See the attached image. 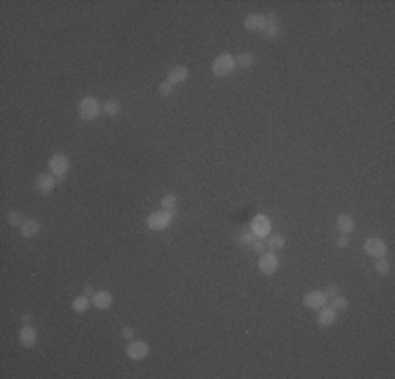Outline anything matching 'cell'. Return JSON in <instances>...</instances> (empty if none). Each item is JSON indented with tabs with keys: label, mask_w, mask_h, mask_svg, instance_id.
<instances>
[{
	"label": "cell",
	"mask_w": 395,
	"mask_h": 379,
	"mask_svg": "<svg viewBox=\"0 0 395 379\" xmlns=\"http://www.w3.org/2000/svg\"><path fill=\"white\" fill-rule=\"evenodd\" d=\"M332 307L337 312H345L347 307H349V299L343 297V295H334V297H332Z\"/></svg>",
	"instance_id": "d4e9b609"
},
{
	"label": "cell",
	"mask_w": 395,
	"mask_h": 379,
	"mask_svg": "<svg viewBox=\"0 0 395 379\" xmlns=\"http://www.w3.org/2000/svg\"><path fill=\"white\" fill-rule=\"evenodd\" d=\"M364 251H366V255H370V257H385V253H387V242L382 240V238H378V236H372V238H366V242H364Z\"/></svg>",
	"instance_id": "52a82bcc"
},
{
	"label": "cell",
	"mask_w": 395,
	"mask_h": 379,
	"mask_svg": "<svg viewBox=\"0 0 395 379\" xmlns=\"http://www.w3.org/2000/svg\"><path fill=\"white\" fill-rule=\"evenodd\" d=\"M122 337L130 341V339H133V337H135V331H133V329H130V327H122Z\"/></svg>",
	"instance_id": "d6a6232c"
},
{
	"label": "cell",
	"mask_w": 395,
	"mask_h": 379,
	"mask_svg": "<svg viewBox=\"0 0 395 379\" xmlns=\"http://www.w3.org/2000/svg\"><path fill=\"white\" fill-rule=\"evenodd\" d=\"M250 248H253L255 253H259V255H261V253H265V248H267V246H265V238H259V236H257L255 242L250 244Z\"/></svg>",
	"instance_id": "f1b7e54d"
},
{
	"label": "cell",
	"mask_w": 395,
	"mask_h": 379,
	"mask_svg": "<svg viewBox=\"0 0 395 379\" xmlns=\"http://www.w3.org/2000/svg\"><path fill=\"white\" fill-rule=\"evenodd\" d=\"M103 112V103L97 101V97H85L80 99L78 103V116L82 118V120H95V118H99V114Z\"/></svg>",
	"instance_id": "7a4b0ae2"
},
{
	"label": "cell",
	"mask_w": 395,
	"mask_h": 379,
	"mask_svg": "<svg viewBox=\"0 0 395 379\" xmlns=\"http://www.w3.org/2000/svg\"><path fill=\"white\" fill-rule=\"evenodd\" d=\"M337 228H339V232H341V234H347V236H349V234L355 230V221H353V217H351V215H347V213H343V215H339V217H337Z\"/></svg>",
	"instance_id": "ac0fdd59"
},
{
	"label": "cell",
	"mask_w": 395,
	"mask_h": 379,
	"mask_svg": "<svg viewBox=\"0 0 395 379\" xmlns=\"http://www.w3.org/2000/svg\"><path fill=\"white\" fill-rule=\"evenodd\" d=\"M255 232L250 230V226H244L242 230H240V234H238V238H235V242H238V246H248L250 248V244L255 242Z\"/></svg>",
	"instance_id": "d6986e66"
},
{
	"label": "cell",
	"mask_w": 395,
	"mask_h": 379,
	"mask_svg": "<svg viewBox=\"0 0 395 379\" xmlns=\"http://www.w3.org/2000/svg\"><path fill=\"white\" fill-rule=\"evenodd\" d=\"M69 167H71V164H69V158L65 156V154H61V152L53 154L51 160H49V173H53L59 181L65 179V175H67Z\"/></svg>",
	"instance_id": "277c9868"
},
{
	"label": "cell",
	"mask_w": 395,
	"mask_h": 379,
	"mask_svg": "<svg viewBox=\"0 0 395 379\" xmlns=\"http://www.w3.org/2000/svg\"><path fill=\"white\" fill-rule=\"evenodd\" d=\"M374 270L378 272L380 276H387L391 272V262L387 257H376V264H374Z\"/></svg>",
	"instance_id": "cb8c5ba5"
},
{
	"label": "cell",
	"mask_w": 395,
	"mask_h": 379,
	"mask_svg": "<svg viewBox=\"0 0 395 379\" xmlns=\"http://www.w3.org/2000/svg\"><path fill=\"white\" fill-rule=\"evenodd\" d=\"M265 246H267V251H271V253H280V251H284V246H286V238L282 234H269L267 240H265Z\"/></svg>",
	"instance_id": "2e32d148"
},
{
	"label": "cell",
	"mask_w": 395,
	"mask_h": 379,
	"mask_svg": "<svg viewBox=\"0 0 395 379\" xmlns=\"http://www.w3.org/2000/svg\"><path fill=\"white\" fill-rule=\"evenodd\" d=\"M320 314H318V323H320V327H324V329H328V327H332V325H337V318H339V312L334 310V307L330 305H324L322 310H318Z\"/></svg>",
	"instance_id": "7c38bea8"
},
{
	"label": "cell",
	"mask_w": 395,
	"mask_h": 379,
	"mask_svg": "<svg viewBox=\"0 0 395 379\" xmlns=\"http://www.w3.org/2000/svg\"><path fill=\"white\" fill-rule=\"evenodd\" d=\"M175 215H177L175 211H164V209L155 211V213H151V215L147 217V228L153 230V232L166 230V228L171 226V221L175 219Z\"/></svg>",
	"instance_id": "3957f363"
},
{
	"label": "cell",
	"mask_w": 395,
	"mask_h": 379,
	"mask_svg": "<svg viewBox=\"0 0 395 379\" xmlns=\"http://www.w3.org/2000/svg\"><path fill=\"white\" fill-rule=\"evenodd\" d=\"M91 301H93V307H97V310H107V307H112L114 297L110 291H97L91 297Z\"/></svg>",
	"instance_id": "9a60e30c"
},
{
	"label": "cell",
	"mask_w": 395,
	"mask_h": 379,
	"mask_svg": "<svg viewBox=\"0 0 395 379\" xmlns=\"http://www.w3.org/2000/svg\"><path fill=\"white\" fill-rule=\"evenodd\" d=\"M250 230H253L255 236H259V238H267L271 234V219L267 215H257L250 221Z\"/></svg>",
	"instance_id": "9c48e42d"
},
{
	"label": "cell",
	"mask_w": 395,
	"mask_h": 379,
	"mask_svg": "<svg viewBox=\"0 0 395 379\" xmlns=\"http://www.w3.org/2000/svg\"><path fill=\"white\" fill-rule=\"evenodd\" d=\"M19 232H21L23 238H32V236H36L40 232V221L38 219H26L19 226Z\"/></svg>",
	"instance_id": "e0dca14e"
},
{
	"label": "cell",
	"mask_w": 395,
	"mask_h": 379,
	"mask_svg": "<svg viewBox=\"0 0 395 379\" xmlns=\"http://www.w3.org/2000/svg\"><path fill=\"white\" fill-rule=\"evenodd\" d=\"M189 78V68L187 66H175L169 70V76H166V80L171 82V85H181V82H185Z\"/></svg>",
	"instance_id": "4fadbf2b"
},
{
	"label": "cell",
	"mask_w": 395,
	"mask_h": 379,
	"mask_svg": "<svg viewBox=\"0 0 395 379\" xmlns=\"http://www.w3.org/2000/svg\"><path fill=\"white\" fill-rule=\"evenodd\" d=\"M334 244H337L339 248H347V246H349V236H347V234H341L339 238L334 240Z\"/></svg>",
	"instance_id": "f546056e"
},
{
	"label": "cell",
	"mask_w": 395,
	"mask_h": 379,
	"mask_svg": "<svg viewBox=\"0 0 395 379\" xmlns=\"http://www.w3.org/2000/svg\"><path fill=\"white\" fill-rule=\"evenodd\" d=\"M235 68H238V66H235V57H233L231 53H221V55L212 61V74L217 76V78H227V76L233 74Z\"/></svg>",
	"instance_id": "6da1fadb"
},
{
	"label": "cell",
	"mask_w": 395,
	"mask_h": 379,
	"mask_svg": "<svg viewBox=\"0 0 395 379\" xmlns=\"http://www.w3.org/2000/svg\"><path fill=\"white\" fill-rule=\"evenodd\" d=\"M324 293L328 295V297H334V295H339V287H337V284L332 282V284H328V287L324 289Z\"/></svg>",
	"instance_id": "4dcf8cb0"
},
{
	"label": "cell",
	"mask_w": 395,
	"mask_h": 379,
	"mask_svg": "<svg viewBox=\"0 0 395 379\" xmlns=\"http://www.w3.org/2000/svg\"><path fill=\"white\" fill-rule=\"evenodd\" d=\"M59 183V179L53 175V173H40L38 177H36V190H38V194H51L55 185Z\"/></svg>",
	"instance_id": "30bf717a"
},
{
	"label": "cell",
	"mask_w": 395,
	"mask_h": 379,
	"mask_svg": "<svg viewBox=\"0 0 395 379\" xmlns=\"http://www.w3.org/2000/svg\"><path fill=\"white\" fill-rule=\"evenodd\" d=\"M95 293H97V291H95V287H93V284H87V287H85V295H89V297H93Z\"/></svg>",
	"instance_id": "836d02e7"
},
{
	"label": "cell",
	"mask_w": 395,
	"mask_h": 379,
	"mask_svg": "<svg viewBox=\"0 0 395 379\" xmlns=\"http://www.w3.org/2000/svg\"><path fill=\"white\" fill-rule=\"evenodd\" d=\"M244 28L248 32H265V15L259 13H250L244 19Z\"/></svg>",
	"instance_id": "5bb4252c"
},
{
	"label": "cell",
	"mask_w": 395,
	"mask_h": 379,
	"mask_svg": "<svg viewBox=\"0 0 395 379\" xmlns=\"http://www.w3.org/2000/svg\"><path fill=\"white\" fill-rule=\"evenodd\" d=\"M91 305H93V301H91L89 295H78V297L71 301V310H74L76 314H85Z\"/></svg>",
	"instance_id": "ffe728a7"
},
{
	"label": "cell",
	"mask_w": 395,
	"mask_h": 379,
	"mask_svg": "<svg viewBox=\"0 0 395 379\" xmlns=\"http://www.w3.org/2000/svg\"><path fill=\"white\" fill-rule=\"evenodd\" d=\"M328 303V295L324 291H309L303 297V305L309 310H322Z\"/></svg>",
	"instance_id": "ba28073f"
},
{
	"label": "cell",
	"mask_w": 395,
	"mask_h": 379,
	"mask_svg": "<svg viewBox=\"0 0 395 379\" xmlns=\"http://www.w3.org/2000/svg\"><path fill=\"white\" fill-rule=\"evenodd\" d=\"M7 221H9V226L19 228V226H21V223L26 221V219L21 217V213H19V211H9V213H7Z\"/></svg>",
	"instance_id": "484cf974"
},
{
	"label": "cell",
	"mask_w": 395,
	"mask_h": 379,
	"mask_svg": "<svg viewBox=\"0 0 395 379\" xmlns=\"http://www.w3.org/2000/svg\"><path fill=\"white\" fill-rule=\"evenodd\" d=\"M282 32H284V30H282V26H278V23H275V26H267V28H265V38L275 40Z\"/></svg>",
	"instance_id": "4316f807"
},
{
	"label": "cell",
	"mask_w": 395,
	"mask_h": 379,
	"mask_svg": "<svg viewBox=\"0 0 395 379\" xmlns=\"http://www.w3.org/2000/svg\"><path fill=\"white\" fill-rule=\"evenodd\" d=\"M36 341H38V331H36L32 325H23L19 331V343L23 348H34Z\"/></svg>",
	"instance_id": "8fae6325"
},
{
	"label": "cell",
	"mask_w": 395,
	"mask_h": 379,
	"mask_svg": "<svg viewBox=\"0 0 395 379\" xmlns=\"http://www.w3.org/2000/svg\"><path fill=\"white\" fill-rule=\"evenodd\" d=\"M21 323H23V325H30V323H32V314H28V312L23 314V316H21Z\"/></svg>",
	"instance_id": "e575fe53"
},
{
	"label": "cell",
	"mask_w": 395,
	"mask_h": 379,
	"mask_svg": "<svg viewBox=\"0 0 395 379\" xmlns=\"http://www.w3.org/2000/svg\"><path fill=\"white\" fill-rule=\"evenodd\" d=\"M126 356L130 360H145L149 356V343L143 339H130L126 346Z\"/></svg>",
	"instance_id": "5b68a950"
},
{
	"label": "cell",
	"mask_w": 395,
	"mask_h": 379,
	"mask_svg": "<svg viewBox=\"0 0 395 379\" xmlns=\"http://www.w3.org/2000/svg\"><path fill=\"white\" fill-rule=\"evenodd\" d=\"M173 91H175V89H173V85H171L169 80H162L160 85H158V93L162 95V97H169V95H171Z\"/></svg>",
	"instance_id": "83f0119b"
},
{
	"label": "cell",
	"mask_w": 395,
	"mask_h": 379,
	"mask_svg": "<svg viewBox=\"0 0 395 379\" xmlns=\"http://www.w3.org/2000/svg\"><path fill=\"white\" fill-rule=\"evenodd\" d=\"M177 194H164L162 198H160V207L164 209V211H175L177 213Z\"/></svg>",
	"instance_id": "603a6c76"
},
{
	"label": "cell",
	"mask_w": 395,
	"mask_h": 379,
	"mask_svg": "<svg viewBox=\"0 0 395 379\" xmlns=\"http://www.w3.org/2000/svg\"><path fill=\"white\" fill-rule=\"evenodd\" d=\"M280 268V259H278V253H271V251H265L259 255V270L263 272L265 276H271L275 274Z\"/></svg>",
	"instance_id": "8992f818"
},
{
	"label": "cell",
	"mask_w": 395,
	"mask_h": 379,
	"mask_svg": "<svg viewBox=\"0 0 395 379\" xmlns=\"http://www.w3.org/2000/svg\"><path fill=\"white\" fill-rule=\"evenodd\" d=\"M235 66L238 68H253L255 66V55L250 51H242L240 55H235Z\"/></svg>",
	"instance_id": "44dd1931"
},
{
	"label": "cell",
	"mask_w": 395,
	"mask_h": 379,
	"mask_svg": "<svg viewBox=\"0 0 395 379\" xmlns=\"http://www.w3.org/2000/svg\"><path fill=\"white\" fill-rule=\"evenodd\" d=\"M122 112V105H120V101L118 99H107L105 103H103V114H107V116H118Z\"/></svg>",
	"instance_id": "7402d4cb"
},
{
	"label": "cell",
	"mask_w": 395,
	"mask_h": 379,
	"mask_svg": "<svg viewBox=\"0 0 395 379\" xmlns=\"http://www.w3.org/2000/svg\"><path fill=\"white\" fill-rule=\"evenodd\" d=\"M275 23H278V15H275V13H267L265 15V28L267 26H275Z\"/></svg>",
	"instance_id": "1f68e13d"
}]
</instances>
